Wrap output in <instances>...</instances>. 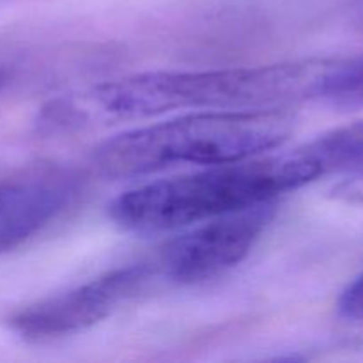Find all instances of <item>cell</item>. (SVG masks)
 <instances>
[{
  "label": "cell",
  "instance_id": "obj_9",
  "mask_svg": "<svg viewBox=\"0 0 363 363\" xmlns=\"http://www.w3.org/2000/svg\"><path fill=\"white\" fill-rule=\"evenodd\" d=\"M337 311L340 318L350 321H363V272L342 291Z\"/></svg>",
  "mask_w": 363,
  "mask_h": 363
},
{
  "label": "cell",
  "instance_id": "obj_8",
  "mask_svg": "<svg viewBox=\"0 0 363 363\" xmlns=\"http://www.w3.org/2000/svg\"><path fill=\"white\" fill-rule=\"evenodd\" d=\"M318 105L335 110L363 108V57L325 59Z\"/></svg>",
  "mask_w": 363,
  "mask_h": 363
},
{
  "label": "cell",
  "instance_id": "obj_1",
  "mask_svg": "<svg viewBox=\"0 0 363 363\" xmlns=\"http://www.w3.org/2000/svg\"><path fill=\"white\" fill-rule=\"evenodd\" d=\"M319 179L298 149L261 160L209 165L124 191L108 206V216L124 230L160 234L216 216L272 202L277 195Z\"/></svg>",
  "mask_w": 363,
  "mask_h": 363
},
{
  "label": "cell",
  "instance_id": "obj_5",
  "mask_svg": "<svg viewBox=\"0 0 363 363\" xmlns=\"http://www.w3.org/2000/svg\"><path fill=\"white\" fill-rule=\"evenodd\" d=\"M149 262L117 268L64 293L16 308L7 328L28 342L77 335L108 318L121 303L140 293L152 279Z\"/></svg>",
  "mask_w": 363,
  "mask_h": 363
},
{
  "label": "cell",
  "instance_id": "obj_7",
  "mask_svg": "<svg viewBox=\"0 0 363 363\" xmlns=\"http://www.w3.org/2000/svg\"><path fill=\"white\" fill-rule=\"evenodd\" d=\"M298 149L319 177L360 170L363 169V121L328 131Z\"/></svg>",
  "mask_w": 363,
  "mask_h": 363
},
{
  "label": "cell",
  "instance_id": "obj_3",
  "mask_svg": "<svg viewBox=\"0 0 363 363\" xmlns=\"http://www.w3.org/2000/svg\"><path fill=\"white\" fill-rule=\"evenodd\" d=\"M307 60L211 71H156L105 82L85 94L77 116L138 119L179 108H286L307 103Z\"/></svg>",
  "mask_w": 363,
  "mask_h": 363
},
{
  "label": "cell",
  "instance_id": "obj_4",
  "mask_svg": "<svg viewBox=\"0 0 363 363\" xmlns=\"http://www.w3.org/2000/svg\"><path fill=\"white\" fill-rule=\"evenodd\" d=\"M273 215V202H264L206 220L160 248L149 262L152 275L176 286L216 279L250 254Z\"/></svg>",
  "mask_w": 363,
  "mask_h": 363
},
{
  "label": "cell",
  "instance_id": "obj_2",
  "mask_svg": "<svg viewBox=\"0 0 363 363\" xmlns=\"http://www.w3.org/2000/svg\"><path fill=\"white\" fill-rule=\"evenodd\" d=\"M294 126L287 108L209 110L116 135L96 149L92 163L112 179L176 165H222L279 147Z\"/></svg>",
  "mask_w": 363,
  "mask_h": 363
},
{
  "label": "cell",
  "instance_id": "obj_10",
  "mask_svg": "<svg viewBox=\"0 0 363 363\" xmlns=\"http://www.w3.org/2000/svg\"><path fill=\"white\" fill-rule=\"evenodd\" d=\"M330 197L347 204H363V169L353 170L330 188Z\"/></svg>",
  "mask_w": 363,
  "mask_h": 363
},
{
  "label": "cell",
  "instance_id": "obj_6",
  "mask_svg": "<svg viewBox=\"0 0 363 363\" xmlns=\"http://www.w3.org/2000/svg\"><path fill=\"white\" fill-rule=\"evenodd\" d=\"M71 186L50 177L0 183V254L48 225L69 202Z\"/></svg>",
  "mask_w": 363,
  "mask_h": 363
},
{
  "label": "cell",
  "instance_id": "obj_11",
  "mask_svg": "<svg viewBox=\"0 0 363 363\" xmlns=\"http://www.w3.org/2000/svg\"><path fill=\"white\" fill-rule=\"evenodd\" d=\"M6 82H7V71L0 67V89H2L4 85H6Z\"/></svg>",
  "mask_w": 363,
  "mask_h": 363
}]
</instances>
